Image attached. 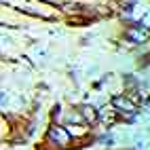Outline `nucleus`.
Wrapping results in <instances>:
<instances>
[{
  "label": "nucleus",
  "instance_id": "obj_2",
  "mask_svg": "<svg viewBox=\"0 0 150 150\" xmlns=\"http://www.w3.org/2000/svg\"><path fill=\"white\" fill-rule=\"evenodd\" d=\"M112 104H114V108H118L121 112H127V114H131L133 110H135V106L129 102V99L125 97V95H116L114 99H112Z\"/></svg>",
  "mask_w": 150,
  "mask_h": 150
},
{
  "label": "nucleus",
  "instance_id": "obj_3",
  "mask_svg": "<svg viewBox=\"0 0 150 150\" xmlns=\"http://www.w3.org/2000/svg\"><path fill=\"white\" fill-rule=\"evenodd\" d=\"M83 116H85V121H87V123H93L95 118H97V112H95L91 106H83Z\"/></svg>",
  "mask_w": 150,
  "mask_h": 150
},
{
  "label": "nucleus",
  "instance_id": "obj_1",
  "mask_svg": "<svg viewBox=\"0 0 150 150\" xmlns=\"http://www.w3.org/2000/svg\"><path fill=\"white\" fill-rule=\"evenodd\" d=\"M49 137H51L53 142H57L59 146H64V144L70 142V133L66 131L64 127H51V129H49Z\"/></svg>",
  "mask_w": 150,
  "mask_h": 150
},
{
  "label": "nucleus",
  "instance_id": "obj_4",
  "mask_svg": "<svg viewBox=\"0 0 150 150\" xmlns=\"http://www.w3.org/2000/svg\"><path fill=\"white\" fill-rule=\"evenodd\" d=\"M127 38H131V40H135V42H142L144 40V34L142 32H127Z\"/></svg>",
  "mask_w": 150,
  "mask_h": 150
}]
</instances>
